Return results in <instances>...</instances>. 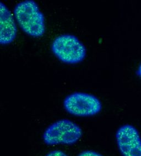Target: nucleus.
Wrapping results in <instances>:
<instances>
[{"mask_svg": "<svg viewBox=\"0 0 141 156\" xmlns=\"http://www.w3.org/2000/svg\"><path fill=\"white\" fill-rule=\"evenodd\" d=\"M1 9V39L0 44L8 45L13 42L18 33L17 22L14 14L2 2H0Z\"/></svg>", "mask_w": 141, "mask_h": 156, "instance_id": "423d86ee", "label": "nucleus"}, {"mask_svg": "<svg viewBox=\"0 0 141 156\" xmlns=\"http://www.w3.org/2000/svg\"><path fill=\"white\" fill-rule=\"evenodd\" d=\"M137 73H138V75H139V77L141 78V64L139 65V66L138 67Z\"/></svg>", "mask_w": 141, "mask_h": 156, "instance_id": "1a4fd4ad", "label": "nucleus"}, {"mask_svg": "<svg viewBox=\"0 0 141 156\" xmlns=\"http://www.w3.org/2000/svg\"><path fill=\"white\" fill-rule=\"evenodd\" d=\"M45 156H68L62 151L54 150L50 152Z\"/></svg>", "mask_w": 141, "mask_h": 156, "instance_id": "6e6552de", "label": "nucleus"}, {"mask_svg": "<svg viewBox=\"0 0 141 156\" xmlns=\"http://www.w3.org/2000/svg\"><path fill=\"white\" fill-rule=\"evenodd\" d=\"M78 156H103L100 153L93 151H84L79 153Z\"/></svg>", "mask_w": 141, "mask_h": 156, "instance_id": "0eeeda50", "label": "nucleus"}, {"mask_svg": "<svg viewBox=\"0 0 141 156\" xmlns=\"http://www.w3.org/2000/svg\"><path fill=\"white\" fill-rule=\"evenodd\" d=\"M13 14L18 25L29 36L39 38L45 34V16L36 1L24 0L17 3Z\"/></svg>", "mask_w": 141, "mask_h": 156, "instance_id": "f257e3e1", "label": "nucleus"}, {"mask_svg": "<svg viewBox=\"0 0 141 156\" xmlns=\"http://www.w3.org/2000/svg\"><path fill=\"white\" fill-rule=\"evenodd\" d=\"M51 50L54 56L65 64H78L87 56L85 45L76 36L70 34L56 36L51 42Z\"/></svg>", "mask_w": 141, "mask_h": 156, "instance_id": "f03ea898", "label": "nucleus"}, {"mask_svg": "<svg viewBox=\"0 0 141 156\" xmlns=\"http://www.w3.org/2000/svg\"><path fill=\"white\" fill-rule=\"evenodd\" d=\"M81 128L67 119L57 120L46 129L42 139L46 144L73 145L82 136Z\"/></svg>", "mask_w": 141, "mask_h": 156, "instance_id": "7ed1b4c3", "label": "nucleus"}, {"mask_svg": "<svg viewBox=\"0 0 141 156\" xmlns=\"http://www.w3.org/2000/svg\"><path fill=\"white\" fill-rule=\"evenodd\" d=\"M119 150L123 156H141V138L137 129L130 124L119 128L116 134Z\"/></svg>", "mask_w": 141, "mask_h": 156, "instance_id": "39448f33", "label": "nucleus"}, {"mask_svg": "<svg viewBox=\"0 0 141 156\" xmlns=\"http://www.w3.org/2000/svg\"><path fill=\"white\" fill-rule=\"evenodd\" d=\"M102 103L96 96L86 92H73L63 100V107L69 114L77 117H90L99 113Z\"/></svg>", "mask_w": 141, "mask_h": 156, "instance_id": "20e7f679", "label": "nucleus"}]
</instances>
